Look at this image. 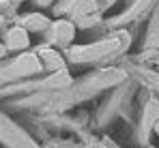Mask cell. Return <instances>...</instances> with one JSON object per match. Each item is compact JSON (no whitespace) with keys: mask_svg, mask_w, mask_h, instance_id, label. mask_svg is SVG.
I'll return each instance as SVG.
<instances>
[{"mask_svg":"<svg viewBox=\"0 0 159 148\" xmlns=\"http://www.w3.org/2000/svg\"><path fill=\"white\" fill-rule=\"evenodd\" d=\"M148 45H159V9L155 13V20L151 22V28H148Z\"/></svg>","mask_w":159,"mask_h":148,"instance_id":"11","label":"cell"},{"mask_svg":"<svg viewBox=\"0 0 159 148\" xmlns=\"http://www.w3.org/2000/svg\"><path fill=\"white\" fill-rule=\"evenodd\" d=\"M78 34V26L73 24V20H67V17H60V20H54L52 26L45 30V39L50 45L56 47H69L73 43Z\"/></svg>","mask_w":159,"mask_h":148,"instance_id":"3","label":"cell"},{"mask_svg":"<svg viewBox=\"0 0 159 148\" xmlns=\"http://www.w3.org/2000/svg\"><path fill=\"white\" fill-rule=\"evenodd\" d=\"M34 2H37V7L48 9V7H54V2H56V0H34Z\"/></svg>","mask_w":159,"mask_h":148,"instance_id":"13","label":"cell"},{"mask_svg":"<svg viewBox=\"0 0 159 148\" xmlns=\"http://www.w3.org/2000/svg\"><path fill=\"white\" fill-rule=\"evenodd\" d=\"M159 123V99H151L144 110H142V118H140V129L142 135L148 137V133L155 129V124Z\"/></svg>","mask_w":159,"mask_h":148,"instance_id":"6","label":"cell"},{"mask_svg":"<svg viewBox=\"0 0 159 148\" xmlns=\"http://www.w3.org/2000/svg\"><path fill=\"white\" fill-rule=\"evenodd\" d=\"M37 56H39V60H41V65H43V69L45 71H50V73H56V71H62L65 69V60L50 47H41L37 49Z\"/></svg>","mask_w":159,"mask_h":148,"instance_id":"8","label":"cell"},{"mask_svg":"<svg viewBox=\"0 0 159 148\" xmlns=\"http://www.w3.org/2000/svg\"><path fill=\"white\" fill-rule=\"evenodd\" d=\"M9 52H24V49L30 47V32H28L26 28H22V26H13V28H9L7 30V34H4V41H2Z\"/></svg>","mask_w":159,"mask_h":148,"instance_id":"5","label":"cell"},{"mask_svg":"<svg viewBox=\"0 0 159 148\" xmlns=\"http://www.w3.org/2000/svg\"><path fill=\"white\" fill-rule=\"evenodd\" d=\"M101 22V11H97V13H90V15H82V17H75L73 20V24L78 26V30L82 28H93L95 24H99Z\"/></svg>","mask_w":159,"mask_h":148,"instance_id":"10","label":"cell"},{"mask_svg":"<svg viewBox=\"0 0 159 148\" xmlns=\"http://www.w3.org/2000/svg\"><path fill=\"white\" fill-rule=\"evenodd\" d=\"M129 47V39L123 41V37H112V39H103L90 45H78V47H69L67 49V58L71 62H95L101 60L110 54L123 52Z\"/></svg>","mask_w":159,"mask_h":148,"instance_id":"1","label":"cell"},{"mask_svg":"<svg viewBox=\"0 0 159 148\" xmlns=\"http://www.w3.org/2000/svg\"><path fill=\"white\" fill-rule=\"evenodd\" d=\"M43 71V65L37 56V52H26V54H20L15 60H11L2 71H0V79H17V77H28V75H34Z\"/></svg>","mask_w":159,"mask_h":148,"instance_id":"2","label":"cell"},{"mask_svg":"<svg viewBox=\"0 0 159 148\" xmlns=\"http://www.w3.org/2000/svg\"><path fill=\"white\" fill-rule=\"evenodd\" d=\"M153 131H155V133H157V135H159V123L155 124V129H153Z\"/></svg>","mask_w":159,"mask_h":148,"instance_id":"17","label":"cell"},{"mask_svg":"<svg viewBox=\"0 0 159 148\" xmlns=\"http://www.w3.org/2000/svg\"><path fill=\"white\" fill-rule=\"evenodd\" d=\"M112 4H116V0H99V7L101 9H110Z\"/></svg>","mask_w":159,"mask_h":148,"instance_id":"14","label":"cell"},{"mask_svg":"<svg viewBox=\"0 0 159 148\" xmlns=\"http://www.w3.org/2000/svg\"><path fill=\"white\" fill-rule=\"evenodd\" d=\"M4 20H7V17H2V15H0V28H2V24H4Z\"/></svg>","mask_w":159,"mask_h":148,"instance_id":"18","label":"cell"},{"mask_svg":"<svg viewBox=\"0 0 159 148\" xmlns=\"http://www.w3.org/2000/svg\"><path fill=\"white\" fill-rule=\"evenodd\" d=\"M11 2H13V4L17 7V4H22V2H26V0H11Z\"/></svg>","mask_w":159,"mask_h":148,"instance_id":"16","label":"cell"},{"mask_svg":"<svg viewBox=\"0 0 159 148\" xmlns=\"http://www.w3.org/2000/svg\"><path fill=\"white\" fill-rule=\"evenodd\" d=\"M7 52H9V49H7V45H4V43H0V58H2Z\"/></svg>","mask_w":159,"mask_h":148,"instance_id":"15","label":"cell"},{"mask_svg":"<svg viewBox=\"0 0 159 148\" xmlns=\"http://www.w3.org/2000/svg\"><path fill=\"white\" fill-rule=\"evenodd\" d=\"M13 13H15V4L11 0H0V15L2 17H9Z\"/></svg>","mask_w":159,"mask_h":148,"instance_id":"12","label":"cell"},{"mask_svg":"<svg viewBox=\"0 0 159 148\" xmlns=\"http://www.w3.org/2000/svg\"><path fill=\"white\" fill-rule=\"evenodd\" d=\"M17 26H22V28H26L28 32H45L52 22H50V17H45L43 13H26V15H22L20 20H17Z\"/></svg>","mask_w":159,"mask_h":148,"instance_id":"7","label":"cell"},{"mask_svg":"<svg viewBox=\"0 0 159 148\" xmlns=\"http://www.w3.org/2000/svg\"><path fill=\"white\" fill-rule=\"evenodd\" d=\"M73 84V79H71V75L67 69H62V71H56V73H50L48 75V79L41 84L43 88H69Z\"/></svg>","mask_w":159,"mask_h":148,"instance_id":"9","label":"cell"},{"mask_svg":"<svg viewBox=\"0 0 159 148\" xmlns=\"http://www.w3.org/2000/svg\"><path fill=\"white\" fill-rule=\"evenodd\" d=\"M97 11H101L99 0H60L56 4V13L65 15V17H71V20L97 13Z\"/></svg>","mask_w":159,"mask_h":148,"instance_id":"4","label":"cell"}]
</instances>
